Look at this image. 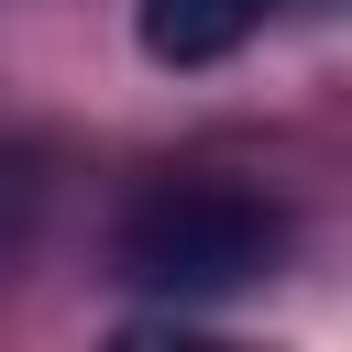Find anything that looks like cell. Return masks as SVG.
<instances>
[{"mask_svg": "<svg viewBox=\"0 0 352 352\" xmlns=\"http://www.w3.org/2000/svg\"><path fill=\"white\" fill-rule=\"evenodd\" d=\"M110 253H121V275L143 297H176L187 308V297H231V286L275 275L286 264V209L264 187L220 176V165H187V176H154L121 209Z\"/></svg>", "mask_w": 352, "mask_h": 352, "instance_id": "1", "label": "cell"}, {"mask_svg": "<svg viewBox=\"0 0 352 352\" xmlns=\"http://www.w3.org/2000/svg\"><path fill=\"white\" fill-rule=\"evenodd\" d=\"M286 0H143V55L154 66H220L231 44H253Z\"/></svg>", "mask_w": 352, "mask_h": 352, "instance_id": "2", "label": "cell"}, {"mask_svg": "<svg viewBox=\"0 0 352 352\" xmlns=\"http://www.w3.org/2000/svg\"><path fill=\"white\" fill-rule=\"evenodd\" d=\"M99 352H264V341H220V330H187V319H132Z\"/></svg>", "mask_w": 352, "mask_h": 352, "instance_id": "3", "label": "cell"}]
</instances>
